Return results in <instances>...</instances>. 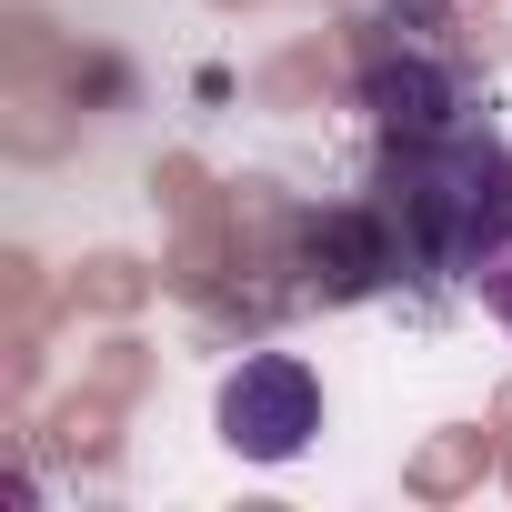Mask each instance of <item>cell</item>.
I'll return each instance as SVG.
<instances>
[{
  "label": "cell",
  "mask_w": 512,
  "mask_h": 512,
  "mask_svg": "<svg viewBox=\"0 0 512 512\" xmlns=\"http://www.w3.org/2000/svg\"><path fill=\"white\" fill-rule=\"evenodd\" d=\"M382 211L402 251L442 282H482L512 251V151L482 121H442L382 151Z\"/></svg>",
  "instance_id": "6da1fadb"
},
{
  "label": "cell",
  "mask_w": 512,
  "mask_h": 512,
  "mask_svg": "<svg viewBox=\"0 0 512 512\" xmlns=\"http://www.w3.org/2000/svg\"><path fill=\"white\" fill-rule=\"evenodd\" d=\"M322 432V382L292 352H241V372L221 382V442L241 462H292Z\"/></svg>",
  "instance_id": "7a4b0ae2"
},
{
  "label": "cell",
  "mask_w": 512,
  "mask_h": 512,
  "mask_svg": "<svg viewBox=\"0 0 512 512\" xmlns=\"http://www.w3.org/2000/svg\"><path fill=\"white\" fill-rule=\"evenodd\" d=\"M302 262H312V292H332V302H352V292H372L382 272H402L412 251H402V231H392V211L372 201V211H322V221L302 231Z\"/></svg>",
  "instance_id": "3957f363"
},
{
  "label": "cell",
  "mask_w": 512,
  "mask_h": 512,
  "mask_svg": "<svg viewBox=\"0 0 512 512\" xmlns=\"http://www.w3.org/2000/svg\"><path fill=\"white\" fill-rule=\"evenodd\" d=\"M372 111H382V141H412V131L462 121V81L432 71V61H382L372 71Z\"/></svg>",
  "instance_id": "277c9868"
},
{
  "label": "cell",
  "mask_w": 512,
  "mask_h": 512,
  "mask_svg": "<svg viewBox=\"0 0 512 512\" xmlns=\"http://www.w3.org/2000/svg\"><path fill=\"white\" fill-rule=\"evenodd\" d=\"M482 302H492V322H502V332H512V251H502V262H492V272H482Z\"/></svg>",
  "instance_id": "5b68a950"
}]
</instances>
